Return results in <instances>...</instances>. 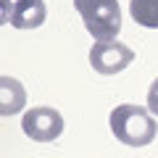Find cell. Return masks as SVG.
<instances>
[{"label":"cell","instance_id":"1","mask_svg":"<svg viewBox=\"0 0 158 158\" xmlns=\"http://www.w3.org/2000/svg\"><path fill=\"white\" fill-rule=\"evenodd\" d=\"M108 124H111L113 137L129 148H145L158 135V124L153 118L150 108L135 106V103L116 106L111 111V116H108Z\"/></svg>","mask_w":158,"mask_h":158},{"label":"cell","instance_id":"2","mask_svg":"<svg viewBox=\"0 0 158 158\" xmlns=\"http://www.w3.org/2000/svg\"><path fill=\"white\" fill-rule=\"evenodd\" d=\"M74 8L82 16L85 29L92 34L95 42L116 40L121 32V8L118 0H74Z\"/></svg>","mask_w":158,"mask_h":158},{"label":"cell","instance_id":"3","mask_svg":"<svg viewBox=\"0 0 158 158\" xmlns=\"http://www.w3.org/2000/svg\"><path fill=\"white\" fill-rule=\"evenodd\" d=\"M21 129L34 142H53L63 132V116H61V111H56L50 106L29 108L21 116Z\"/></svg>","mask_w":158,"mask_h":158},{"label":"cell","instance_id":"4","mask_svg":"<svg viewBox=\"0 0 158 158\" xmlns=\"http://www.w3.org/2000/svg\"><path fill=\"white\" fill-rule=\"evenodd\" d=\"M135 61L132 48H127L118 40H108V42H95L90 48V66L103 77H113L121 74L129 63Z\"/></svg>","mask_w":158,"mask_h":158},{"label":"cell","instance_id":"5","mask_svg":"<svg viewBox=\"0 0 158 158\" xmlns=\"http://www.w3.org/2000/svg\"><path fill=\"white\" fill-rule=\"evenodd\" d=\"M45 19H48L45 0H19L11 8V13L3 16V21L16 29H37L45 24Z\"/></svg>","mask_w":158,"mask_h":158},{"label":"cell","instance_id":"6","mask_svg":"<svg viewBox=\"0 0 158 158\" xmlns=\"http://www.w3.org/2000/svg\"><path fill=\"white\" fill-rule=\"evenodd\" d=\"M27 103V90L19 79L13 77H0V113L3 116H13L19 113Z\"/></svg>","mask_w":158,"mask_h":158},{"label":"cell","instance_id":"7","mask_svg":"<svg viewBox=\"0 0 158 158\" xmlns=\"http://www.w3.org/2000/svg\"><path fill=\"white\" fill-rule=\"evenodd\" d=\"M129 13L135 24L158 29V0H129Z\"/></svg>","mask_w":158,"mask_h":158},{"label":"cell","instance_id":"8","mask_svg":"<svg viewBox=\"0 0 158 158\" xmlns=\"http://www.w3.org/2000/svg\"><path fill=\"white\" fill-rule=\"evenodd\" d=\"M148 108L153 116H158V77L150 82V90H148Z\"/></svg>","mask_w":158,"mask_h":158},{"label":"cell","instance_id":"9","mask_svg":"<svg viewBox=\"0 0 158 158\" xmlns=\"http://www.w3.org/2000/svg\"><path fill=\"white\" fill-rule=\"evenodd\" d=\"M19 0H0V8H3V16H8V13H11V8L16 6Z\"/></svg>","mask_w":158,"mask_h":158}]
</instances>
